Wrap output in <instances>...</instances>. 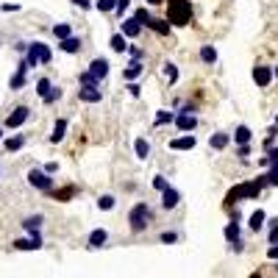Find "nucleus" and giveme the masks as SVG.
<instances>
[{
    "instance_id": "nucleus-12",
    "label": "nucleus",
    "mask_w": 278,
    "mask_h": 278,
    "mask_svg": "<svg viewBox=\"0 0 278 278\" xmlns=\"http://www.w3.org/2000/svg\"><path fill=\"white\" fill-rule=\"evenodd\" d=\"M78 100L81 103H100L103 100L100 86H81V89H78Z\"/></svg>"
},
{
    "instance_id": "nucleus-50",
    "label": "nucleus",
    "mask_w": 278,
    "mask_h": 278,
    "mask_svg": "<svg viewBox=\"0 0 278 278\" xmlns=\"http://www.w3.org/2000/svg\"><path fill=\"white\" fill-rule=\"evenodd\" d=\"M148 6H162V3H167V0H145Z\"/></svg>"
},
{
    "instance_id": "nucleus-1",
    "label": "nucleus",
    "mask_w": 278,
    "mask_h": 278,
    "mask_svg": "<svg viewBox=\"0 0 278 278\" xmlns=\"http://www.w3.org/2000/svg\"><path fill=\"white\" fill-rule=\"evenodd\" d=\"M151 223H153V209H151V206H148L145 200L133 203L131 212H128V225H131L133 234H142Z\"/></svg>"
},
{
    "instance_id": "nucleus-18",
    "label": "nucleus",
    "mask_w": 278,
    "mask_h": 278,
    "mask_svg": "<svg viewBox=\"0 0 278 278\" xmlns=\"http://www.w3.org/2000/svg\"><path fill=\"white\" fill-rule=\"evenodd\" d=\"M133 153H136V159L148 162V159H151V142H148L145 136H136L133 139Z\"/></svg>"
},
{
    "instance_id": "nucleus-26",
    "label": "nucleus",
    "mask_w": 278,
    "mask_h": 278,
    "mask_svg": "<svg viewBox=\"0 0 278 278\" xmlns=\"http://www.w3.org/2000/svg\"><path fill=\"white\" fill-rule=\"evenodd\" d=\"M162 67H164L162 73H164V78H167V84H170V86H173V84H178V67L173 64V61H164Z\"/></svg>"
},
{
    "instance_id": "nucleus-24",
    "label": "nucleus",
    "mask_w": 278,
    "mask_h": 278,
    "mask_svg": "<svg viewBox=\"0 0 278 278\" xmlns=\"http://www.w3.org/2000/svg\"><path fill=\"white\" fill-rule=\"evenodd\" d=\"M64 53H81V48H84V42H81V37H67V39H61V45H59Z\"/></svg>"
},
{
    "instance_id": "nucleus-23",
    "label": "nucleus",
    "mask_w": 278,
    "mask_h": 278,
    "mask_svg": "<svg viewBox=\"0 0 278 278\" xmlns=\"http://www.w3.org/2000/svg\"><path fill=\"white\" fill-rule=\"evenodd\" d=\"M106 242H109V231L106 228H95L89 234V248H103Z\"/></svg>"
},
{
    "instance_id": "nucleus-53",
    "label": "nucleus",
    "mask_w": 278,
    "mask_h": 278,
    "mask_svg": "<svg viewBox=\"0 0 278 278\" xmlns=\"http://www.w3.org/2000/svg\"><path fill=\"white\" fill-rule=\"evenodd\" d=\"M275 125H278V114H275Z\"/></svg>"
},
{
    "instance_id": "nucleus-46",
    "label": "nucleus",
    "mask_w": 278,
    "mask_h": 278,
    "mask_svg": "<svg viewBox=\"0 0 278 278\" xmlns=\"http://www.w3.org/2000/svg\"><path fill=\"white\" fill-rule=\"evenodd\" d=\"M236 156H239V159H248V156H250V145H236Z\"/></svg>"
},
{
    "instance_id": "nucleus-41",
    "label": "nucleus",
    "mask_w": 278,
    "mask_h": 278,
    "mask_svg": "<svg viewBox=\"0 0 278 278\" xmlns=\"http://www.w3.org/2000/svg\"><path fill=\"white\" fill-rule=\"evenodd\" d=\"M170 187V184H167V178H164V176H156V178H153V189H159V192H164V189H167Z\"/></svg>"
},
{
    "instance_id": "nucleus-17",
    "label": "nucleus",
    "mask_w": 278,
    "mask_h": 278,
    "mask_svg": "<svg viewBox=\"0 0 278 278\" xmlns=\"http://www.w3.org/2000/svg\"><path fill=\"white\" fill-rule=\"evenodd\" d=\"M109 45H111V50H114V53H128V48H131V45H128V37H125V34H122V31H117V34H111Z\"/></svg>"
},
{
    "instance_id": "nucleus-43",
    "label": "nucleus",
    "mask_w": 278,
    "mask_h": 278,
    "mask_svg": "<svg viewBox=\"0 0 278 278\" xmlns=\"http://www.w3.org/2000/svg\"><path fill=\"white\" fill-rule=\"evenodd\" d=\"M162 242H164V245H173V242H178V234H176V231H164Z\"/></svg>"
},
{
    "instance_id": "nucleus-11",
    "label": "nucleus",
    "mask_w": 278,
    "mask_h": 278,
    "mask_svg": "<svg viewBox=\"0 0 278 278\" xmlns=\"http://www.w3.org/2000/svg\"><path fill=\"white\" fill-rule=\"evenodd\" d=\"M195 145H198V139H195L192 133H184V136L170 139V151H192Z\"/></svg>"
},
{
    "instance_id": "nucleus-5",
    "label": "nucleus",
    "mask_w": 278,
    "mask_h": 278,
    "mask_svg": "<svg viewBox=\"0 0 278 278\" xmlns=\"http://www.w3.org/2000/svg\"><path fill=\"white\" fill-rule=\"evenodd\" d=\"M28 184H31V187H37V189H42V192H53V178H50L48 170L31 167L28 170Z\"/></svg>"
},
{
    "instance_id": "nucleus-39",
    "label": "nucleus",
    "mask_w": 278,
    "mask_h": 278,
    "mask_svg": "<svg viewBox=\"0 0 278 278\" xmlns=\"http://www.w3.org/2000/svg\"><path fill=\"white\" fill-rule=\"evenodd\" d=\"M59 97H61V89H59V86H53V89H50L48 95L42 97V103H45V106H50V103H56Z\"/></svg>"
},
{
    "instance_id": "nucleus-47",
    "label": "nucleus",
    "mask_w": 278,
    "mask_h": 278,
    "mask_svg": "<svg viewBox=\"0 0 278 278\" xmlns=\"http://www.w3.org/2000/svg\"><path fill=\"white\" fill-rule=\"evenodd\" d=\"M73 6H78V9H95V3H92V0H73Z\"/></svg>"
},
{
    "instance_id": "nucleus-4",
    "label": "nucleus",
    "mask_w": 278,
    "mask_h": 278,
    "mask_svg": "<svg viewBox=\"0 0 278 278\" xmlns=\"http://www.w3.org/2000/svg\"><path fill=\"white\" fill-rule=\"evenodd\" d=\"M25 59H28L31 67H39V64H50L53 53L45 42H28V50H25Z\"/></svg>"
},
{
    "instance_id": "nucleus-45",
    "label": "nucleus",
    "mask_w": 278,
    "mask_h": 278,
    "mask_svg": "<svg viewBox=\"0 0 278 278\" xmlns=\"http://www.w3.org/2000/svg\"><path fill=\"white\" fill-rule=\"evenodd\" d=\"M128 92H131L133 97H139V95H142V86H139L136 81H128Z\"/></svg>"
},
{
    "instance_id": "nucleus-13",
    "label": "nucleus",
    "mask_w": 278,
    "mask_h": 278,
    "mask_svg": "<svg viewBox=\"0 0 278 278\" xmlns=\"http://www.w3.org/2000/svg\"><path fill=\"white\" fill-rule=\"evenodd\" d=\"M142 28H145V25H139L133 14H131V17H128V20H122V23H120V31H122V34H125L128 39H136L139 34H142Z\"/></svg>"
},
{
    "instance_id": "nucleus-30",
    "label": "nucleus",
    "mask_w": 278,
    "mask_h": 278,
    "mask_svg": "<svg viewBox=\"0 0 278 278\" xmlns=\"http://www.w3.org/2000/svg\"><path fill=\"white\" fill-rule=\"evenodd\" d=\"M225 239H228V245H234V242H239V223H228L225 225Z\"/></svg>"
},
{
    "instance_id": "nucleus-51",
    "label": "nucleus",
    "mask_w": 278,
    "mask_h": 278,
    "mask_svg": "<svg viewBox=\"0 0 278 278\" xmlns=\"http://www.w3.org/2000/svg\"><path fill=\"white\" fill-rule=\"evenodd\" d=\"M272 73H275V81H278V64H275V67H272Z\"/></svg>"
},
{
    "instance_id": "nucleus-9",
    "label": "nucleus",
    "mask_w": 278,
    "mask_h": 278,
    "mask_svg": "<svg viewBox=\"0 0 278 278\" xmlns=\"http://www.w3.org/2000/svg\"><path fill=\"white\" fill-rule=\"evenodd\" d=\"M178 203H181V192H178V189H173V187H167L162 192V209H164V212H173Z\"/></svg>"
},
{
    "instance_id": "nucleus-38",
    "label": "nucleus",
    "mask_w": 278,
    "mask_h": 278,
    "mask_svg": "<svg viewBox=\"0 0 278 278\" xmlns=\"http://www.w3.org/2000/svg\"><path fill=\"white\" fill-rule=\"evenodd\" d=\"M267 181H270V187H278V162L270 164V170H267Z\"/></svg>"
},
{
    "instance_id": "nucleus-20",
    "label": "nucleus",
    "mask_w": 278,
    "mask_h": 278,
    "mask_svg": "<svg viewBox=\"0 0 278 278\" xmlns=\"http://www.w3.org/2000/svg\"><path fill=\"white\" fill-rule=\"evenodd\" d=\"M200 61L206 67H214L217 64V48L214 45H200Z\"/></svg>"
},
{
    "instance_id": "nucleus-36",
    "label": "nucleus",
    "mask_w": 278,
    "mask_h": 278,
    "mask_svg": "<svg viewBox=\"0 0 278 278\" xmlns=\"http://www.w3.org/2000/svg\"><path fill=\"white\" fill-rule=\"evenodd\" d=\"M133 17H136V23L139 25H145V28H148V23H151V12H148V9L145 6H142V9H136V12H133Z\"/></svg>"
},
{
    "instance_id": "nucleus-27",
    "label": "nucleus",
    "mask_w": 278,
    "mask_h": 278,
    "mask_svg": "<svg viewBox=\"0 0 278 278\" xmlns=\"http://www.w3.org/2000/svg\"><path fill=\"white\" fill-rule=\"evenodd\" d=\"M23 228L28 231V234H37V231L42 228V214H34V217H25V220H23Z\"/></svg>"
},
{
    "instance_id": "nucleus-7",
    "label": "nucleus",
    "mask_w": 278,
    "mask_h": 278,
    "mask_svg": "<svg viewBox=\"0 0 278 278\" xmlns=\"http://www.w3.org/2000/svg\"><path fill=\"white\" fill-rule=\"evenodd\" d=\"M272 78H275L272 67H267V64H256V67H253V81H256V86L267 89V86L272 84Z\"/></svg>"
},
{
    "instance_id": "nucleus-15",
    "label": "nucleus",
    "mask_w": 278,
    "mask_h": 278,
    "mask_svg": "<svg viewBox=\"0 0 278 278\" xmlns=\"http://www.w3.org/2000/svg\"><path fill=\"white\" fill-rule=\"evenodd\" d=\"M142 73H145V64L136 61V59H131V61H128V67L122 70V81H136Z\"/></svg>"
},
{
    "instance_id": "nucleus-48",
    "label": "nucleus",
    "mask_w": 278,
    "mask_h": 278,
    "mask_svg": "<svg viewBox=\"0 0 278 278\" xmlns=\"http://www.w3.org/2000/svg\"><path fill=\"white\" fill-rule=\"evenodd\" d=\"M267 256H270V259H278V245H270V248H267Z\"/></svg>"
},
{
    "instance_id": "nucleus-25",
    "label": "nucleus",
    "mask_w": 278,
    "mask_h": 278,
    "mask_svg": "<svg viewBox=\"0 0 278 278\" xmlns=\"http://www.w3.org/2000/svg\"><path fill=\"white\" fill-rule=\"evenodd\" d=\"M64 133H67V120L64 117H59V120H56V125H53V133H50V142H61V139H64Z\"/></svg>"
},
{
    "instance_id": "nucleus-32",
    "label": "nucleus",
    "mask_w": 278,
    "mask_h": 278,
    "mask_svg": "<svg viewBox=\"0 0 278 278\" xmlns=\"http://www.w3.org/2000/svg\"><path fill=\"white\" fill-rule=\"evenodd\" d=\"M78 84H81V86H100V78H95L89 70H84V73L78 75Z\"/></svg>"
},
{
    "instance_id": "nucleus-14",
    "label": "nucleus",
    "mask_w": 278,
    "mask_h": 278,
    "mask_svg": "<svg viewBox=\"0 0 278 278\" xmlns=\"http://www.w3.org/2000/svg\"><path fill=\"white\" fill-rule=\"evenodd\" d=\"M148 28L153 31V34H159V37H170V31H173V23H170L167 17H153L151 23H148Z\"/></svg>"
},
{
    "instance_id": "nucleus-2",
    "label": "nucleus",
    "mask_w": 278,
    "mask_h": 278,
    "mask_svg": "<svg viewBox=\"0 0 278 278\" xmlns=\"http://www.w3.org/2000/svg\"><path fill=\"white\" fill-rule=\"evenodd\" d=\"M167 20L178 28L192 23V3L189 0H167Z\"/></svg>"
},
{
    "instance_id": "nucleus-37",
    "label": "nucleus",
    "mask_w": 278,
    "mask_h": 278,
    "mask_svg": "<svg viewBox=\"0 0 278 278\" xmlns=\"http://www.w3.org/2000/svg\"><path fill=\"white\" fill-rule=\"evenodd\" d=\"M50 89H53V84H50V78H39V81H37V95H39V97H45Z\"/></svg>"
},
{
    "instance_id": "nucleus-35",
    "label": "nucleus",
    "mask_w": 278,
    "mask_h": 278,
    "mask_svg": "<svg viewBox=\"0 0 278 278\" xmlns=\"http://www.w3.org/2000/svg\"><path fill=\"white\" fill-rule=\"evenodd\" d=\"M9 86H12L14 92H17V89H23V86H25V73H23V70H17V73L12 75V81H9Z\"/></svg>"
},
{
    "instance_id": "nucleus-34",
    "label": "nucleus",
    "mask_w": 278,
    "mask_h": 278,
    "mask_svg": "<svg viewBox=\"0 0 278 278\" xmlns=\"http://www.w3.org/2000/svg\"><path fill=\"white\" fill-rule=\"evenodd\" d=\"M95 9H97V12H103V14H109V12H114V9H117V0H95Z\"/></svg>"
},
{
    "instance_id": "nucleus-8",
    "label": "nucleus",
    "mask_w": 278,
    "mask_h": 278,
    "mask_svg": "<svg viewBox=\"0 0 278 278\" xmlns=\"http://www.w3.org/2000/svg\"><path fill=\"white\" fill-rule=\"evenodd\" d=\"M28 117H31V109H28V106H17V109H12V114L6 117V122H3V125L12 131V128H20V125H23Z\"/></svg>"
},
{
    "instance_id": "nucleus-19",
    "label": "nucleus",
    "mask_w": 278,
    "mask_h": 278,
    "mask_svg": "<svg viewBox=\"0 0 278 278\" xmlns=\"http://www.w3.org/2000/svg\"><path fill=\"white\" fill-rule=\"evenodd\" d=\"M89 73L95 75V78H106V75H109V61L106 59H92L89 61Z\"/></svg>"
},
{
    "instance_id": "nucleus-49",
    "label": "nucleus",
    "mask_w": 278,
    "mask_h": 278,
    "mask_svg": "<svg viewBox=\"0 0 278 278\" xmlns=\"http://www.w3.org/2000/svg\"><path fill=\"white\" fill-rule=\"evenodd\" d=\"M45 170H48L50 176H53V173H59V164H56V162H50V164H45Z\"/></svg>"
},
{
    "instance_id": "nucleus-40",
    "label": "nucleus",
    "mask_w": 278,
    "mask_h": 278,
    "mask_svg": "<svg viewBox=\"0 0 278 278\" xmlns=\"http://www.w3.org/2000/svg\"><path fill=\"white\" fill-rule=\"evenodd\" d=\"M270 245H278V220H270Z\"/></svg>"
},
{
    "instance_id": "nucleus-6",
    "label": "nucleus",
    "mask_w": 278,
    "mask_h": 278,
    "mask_svg": "<svg viewBox=\"0 0 278 278\" xmlns=\"http://www.w3.org/2000/svg\"><path fill=\"white\" fill-rule=\"evenodd\" d=\"M176 128L181 133H192L195 128H198V117L192 114V111H176Z\"/></svg>"
},
{
    "instance_id": "nucleus-21",
    "label": "nucleus",
    "mask_w": 278,
    "mask_h": 278,
    "mask_svg": "<svg viewBox=\"0 0 278 278\" xmlns=\"http://www.w3.org/2000/svg\"><path fill=\"white\" fill-rule=\"evenodd\" d=\"M250 139H253V131H250L248 125L234 128V145H250Z\"/></svg>"
},
{
    "instance_id": "nucleus-28",
    "label": "nucleus",
    "mask_w": 278,
    "mask_h": 278,
    "mask_svg": "<svg viewBox=\"0 0 278 278\" xmlns=\"http://www.w3.org/2000/svg\"><path fill=\"white\" fill-rule=\"evenodd\" d=\"M167 122H176V111H167V109H162V111H156V117H153V125H167Z\"/></svg>"
},
{
    "instance_id": "nucleus-10",
    "label": "nucleus",
    "mask_w": 278,
    "mask_h": 278,
    "mask_svg": "<svg viewBox=\"0 0 278 278\" xmlns=\"http://www.w3.org/2000/svg\"><path fill=\"white\" fill-rule=\"evenodd\" d=\"M12 245L17 250H39L42 248V236H39V231H37V234H31L28 239H14Z\"/></svg>"
},
{
    "instance_id": "nucleus-16",
    "label": "nucleus",
    "mask_w": 278,
    "mask_h": 278,
    "mask_svg": "<svg viewBox=\"0 0 278 278\" xmlns=\"http://www.w3.org/2000/svg\"><path fill=\"white\" fill-rule=\"evenodd\" d=\"M228 145H231V133H225V131H217L209 136V148L212 151H225Z\"/></svg>"
},
{
    "instance_id": "nucleus-54",
    "label": "nucleus",
    "mask_w": 278,
    "mask_h": 278,
    "mask_svg": "<svg viewBox=\"0 0 278 278\" xmlns=\"http://www.w3.org/2000/svg\"><path fill=\"white\" fill-rule=\"evenodd\" d=\"M250 278H259V275H250Z\"/></svg>"
},
{
    "instance_id": "nucleus-52",
    "label": "nucleus",
    "mask_w": 278,
    "mask_h": 278,
    "mask_svg": "<svg viewBox=\"0 0 278 278\" xmlns=\"http://www.w3.org/2000/svg\"><path fill=\"white\" fill-rule=\"evenodd\" d=\"M0 139H3V128H0Z\"/></svg>"
},
{
    "instance_id": "nucleus-31",
    "label": "nucleus",
    "mask_w": 278,
    "mask_h": 278,
    "mask_svg": "<svg viewBox=\"0 0 278 278\" xmlns=\"http://www.w3.org/2000/svg\"><path fill=\"white\" fill-rule=\"evenodd\" d=\"M53 37L61 42V39L73 37V28H70V25H67V23H59V25H53Z\"/></svg>"
},
{
    "instance_id": "nucleus-29",
    "label": "nucleus",
    "mask_w": 278,
    "mask_h": 278,
    "mask_svg": "<svg viewBox=\"0 0 278 278\" xmlns=\"http://www.w3.org/2000/svg\"><path fill=\"white\" fill-rule=\"evenodd\" d=\"M114 203H117L114 195H100V198H97V209H100V212H111Z\"/></svg>"
},
{
    "instance_id": "nucleus-3",
    "label": "nucleus",
    "mask_w": 278,
    "mask_h": 278,
    "mask_svg": "<svg viewBox=\"0 0 278 278\" xmlns=\"http://www.w3.org/2000/svg\"><path fill=\"white\" fill-rule=\"evenodd\" d=\"M259 195H261V184L259 181H245V184L234 187L228 195H225V203H239V200H245V198L256 200Z\"/></svg>"
},
{
    "instance_id": "nucleus-44",
    "label": "nucleus",
    "mask_w": 278,
    "mask_h": 278,
    "mask_svg": "<svg viewBox=\"0 0 278 278\" xmlns=\"http://www.w3.org/2000/svg\"><path fill=\"white\" fill-rule=\"evenodd\" d=\"M128 56L136 59V61H145V50H142V48H128Z\"/></svg>"
},
{
    "instance_id": "nucleus-55",
    "label": "nucleus",
    "mask_w": 278,
    "mask_h": 278,
    "mask_svg": "<svg viewBox=\"0 0 278 278\" xmlns=\"http://www.w3.org/2000/svg\"><path fill=\"white\" fill-rule=\"evenodd\" d=\"M0 173H3V170H0Z\"/></svg>"
},
{
    "instance_id": "nucleus-33",
    "label": "nucleus",
    "mask_w": 278,
    "mask_h": 278,
    "mask_svg": "<svg viewBox=\"0 0 278 278\" xmlns=\"http://www.w3.org/2000/svg\"><path fill=\"white\" fill-rule=\"evenodd\" d=\"M23 145H25V136H23V133H17V136L6 139V151H9V153L20 151V148H23Z\"/></svg>"
},
{
    "instance_id": "nucleus-42",
    "label": "nucleus",
    "mask_w": 278,
    "mask_h": 278,
    "mask_svg": "<svg viewBox=\"0 0 278 278\" xmlns=\"http://www.w3.org/2000/svg\"><path fill=\"white\" fill-rule=\"evenodd\" d=\"M128 6H131V0H117V9H114V14H117V17H122V14L128 12Z\"/></svg>"
},
{
    "instance_id": "nucleus-22",
    "label": "nucleus",
    "mask_w": 278,
    "mask_h": 278,
    "mask_svg": "<svg viewBox=\"0 0 278 278\" xmlns=\"http://www.w3.org/2000/svg\"><path fill=\"white\" fill-rule=\"evenodd\" d=\"M264 220H267V214L261 212V209H256V212L248 217V228L253 231V234H259V231L264 228Z\"/></svg>"
}]
</instances>
